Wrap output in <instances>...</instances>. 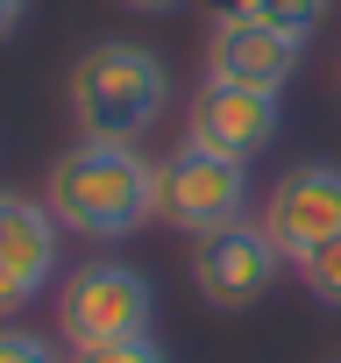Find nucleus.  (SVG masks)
<instances>
[{
	"label": "nucleus",
	"mask_w": 341,
	"mask_h": 363,
	"mask_svg": "<svg viewBox=\"0 0 341 363\" xmlns=\"http://www.w3.org/2000/svg\"><path fill=\"white\" fill-rule=\"evenodd\" d=\"M64 363H170L156 335H128V342H93V349H64Z\"/></svg>",
	"instance_id": "f8f14e48"
},
{
	"label": "nucleus",
	"mask_w": 341,
	"mask_h": 363,
	"mask_svg": "<svg viewBox=\"0 0 341 363\" xmlns=\"http://www.w3.org/2000/svg\"><path fill=\"white\" fill-rule=\"evenodd\" d=\"M57 235L64 221L50 214V200L0 193V320L29 313L57 285Z\"/></svg>",
	"instance_id": "423d86ee"
},
{
	"label": "nucleus",
	"mask_w": 341,
	"mask_h": 363,
	"mask_svg": "<svg viewBox=\"0 0 341 363\" xmlns=\"http://www.w3.org/2000/svg\"><path fill=\"white\" fill-rule=\"evenodd\" d=\"M50 214L86 235V242H121L142 221H156V157H142L135 143H107V135H79L50 178H43Z\"/></svg>",
	"instance_id": "f257e3e1"
},
{
	"label": "nucleus",
	"mask_w": 341,
	"mask_h": 363,
	"mask_svg": "<svg viewBox=\"0 0 341 363\" xmlns=\"http://www.w3.org/2000/svg\"><path fill=\"white\" fill-rule=\"evenodd\" d=\"M0 363H64L50 335L22 328V320H0Z\"/></svg>",
	"instance_id": "ddd939ff"
},
{
	"label": "nucleus",
	"mask_w": 341,
	"mask_h": 363,
	"mask_svg": "<svg viewBox=\"0 0 341 363\" xmlns=\"http://www.w3.org/2000/svg\"><path fill=\"white\" fill-rule=\"evenodd\" d=\"M22 15H29V0H0V43L22 29Z\"/></svg>",
	"instance_id": "4468645a"
},
{
	"label": "nucleus",
	"mask_w": 341,
	"mask_h": 363,
	"mask_svg": "<svg viewBox=\"0 0 341 363\" xmlns=\"http://www.w3.org/2000/svg\"><path fill=\"white\" fill-rule=\"evenodd\" d=\"M334 79H341V72H334Z\"/></svg>",
	"instance_id": "dca6fc26"
},
{
	"label": "nucleus",
	"mask_w": 341,
	"mask_h": 363,
	"mask_svg": "<svg viewBox=\"0 0 341 363\" xmlns=\"http://www.w3.org/2000/svg\"><path fill=\"white\" fill-rule=\"evenodd\" d=\"M71 121L79 135H107V143H142L163 107H170V72L149 43H93L71 79H64Z\"/></svg>",
	"instance_id": "f03ea898"
},
{
	"label": "nucleus",
	"mask_w": 341,
	"mask_h": 363,
	"mask_svg": "<svg viewBox=\"0 0 341 363\" xmlns=\"http://www.w3.org/2000/svg\"><path fill=\"white\" fill-rule=\"evenodd\" d=\"M299 50H306V43H291L284 29H270V22H256V15H242V8H221V15L207 22V79H221V86L284 93V86L299 79Z\"/></svg>",
	"instance_id": "6e6552de"
},
{
	"label": "nucleus",
	"mask_w": 341,
	"mask_h": 363,
	"mask_svg": "<svg viewBox=\"0 0 341 363\" xmlns=\"http://www.w3.org/2000/svg\"><path fill=\"white\" fill-rule=\"evenodd\" d=\"M256 221L270 228V242L284 250V264H299L320 242H334L341 235V164H327V157L291 164L277 186H270V200H263Z\"/></svg>",
	"instance_id": "0eeeda50"
},
{
	"label": "nucleus",
	"mask_w": 341,
	"mask_h": 363,
	"mask_svg": "<svg viewBox=\"0 0 341 363\" xmlns=\"http://www.w3.org/2000/svg\"><path fill=\"white\" fill-rule=\"evenodd\" d=\"M249 214V164L178 143L170 157H156V221L178 235H214L228 221Z\"/></svg>",
	"instance_id": "20e7f679"
},
{
	"label": "nucleus",
	"mask_w": 341,
	"mask_h": 363,
	"mask_svg": "<svg viewBox=\"0 0 341 363\" xmlns=\"http://www.w3.org/2000/svg\"><path fill=\"white\" fill-rule=\"evenodd\" d=\"M291 271H299V285H306V299H313V306H334V313H341V235H334V242H320L313 257H299Z\"/></svg>",
	"instance_id": "9b49d317"
},
{
	"label": "nucleus",
	"mask_w": 341,
	"mask_h": 363,
	"mask_svg": "<svg viewBox=\"0 0 341 363\" xmlns=\"http://www.w3.org/2000/svg\"><path fill=\"white\" fill-rule=\"evenodd\" d=\"M121 8H135V15H163V8H178V0H121Z\"/></svg>",
	"instance_id": "2eb2a0df"
},
{
	"label": "nucleus",
	"mask_w": 341,
	"mask_h": 363,
	"mask_svg": "<svg viewBox=\"0 0 341 363\" xmlns=\"http://www.w3.org/2000/svg\"><path fill=\"white\" fill-rule=\"evenodd\" d=\"M185 143L221 150V157H235V164L263 157V150L277 143V93H249V86L200 79V93L185 100Z\"/></svg>",
	"instance_id": "1a4fd4ad"
},
{
	"label": "nucleus",
	"mask_w": 341,
	"mask_h": 363,
	"mask_svg": "<svg viewBox=\"0 0 341 363\" xmlns=\"http://www.w3.org/2000/svg\"><path fill=\"white\" fill-rule=\"evenodd\" d=\"M228 8H242V15H256V22L284 29L291 43H306V36L320 29V15H327V0H228Z\"/></svg>",
	"instance_id": "9d476101"
},
{
	"label": "nucleus",
	"mask_w": 341,
	"mask_h": 363,
	"mask_svg": "<svg viewBox=\"0 0 341 363\" xmlns=\"http://www.w3.org/2000/svg\"><path fill=\"white\" fill-rule=\"evenodd\" d=\"M334 363H341V356H334Z\"/></svg>",
	"instance_id": "f3484780"
},
{
	"label": "nucleus",
	"mask_w": 341,
	"mask_h": 363,
	"mask_svg": "<svg viewBox=\"0 0 341 363\" xmlns=\"http://www.w3.org/2000/svg\"><path fill=\"white\" fill-rule=\"evenodd\" d=\"M156 328V292L135 264L121 257H93L71 278H57V342L64 349H93V342H128Z\"/></svg>",
	"instance_id": "7ed1b4c3"
},
{
	"label": "nucleus",
	"mask_w": 341,
	"mask_h": 363,
	"mask_svg": "<svg viewBox=\"0 0 341 363\" xmlns=\"http://www.w3.org/2000/svg\"><path fill=\"white\" fill-rule=\"evenodd\" d=\"M277 271H284V250L270 242V228L263 221H228V228H214V235H192V292L214 306V313H249V306H263L270 299V285H277Z\"/></svg>",
	"instance_id": "39448f33"
}]
</instances>
